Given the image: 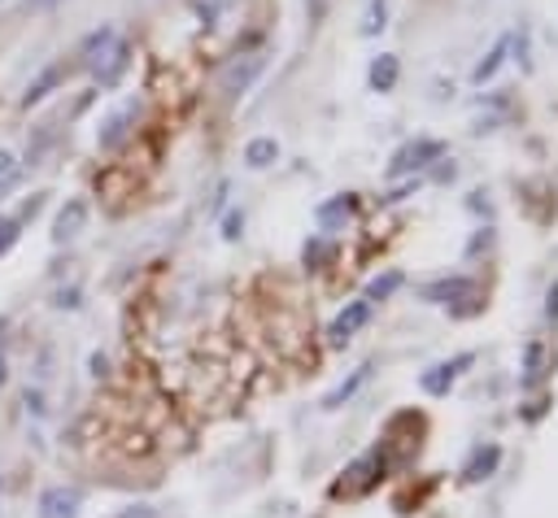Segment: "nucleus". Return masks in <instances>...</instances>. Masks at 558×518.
Listing matches in <instances>:
<instances>
[{
	"label": "nucleus",
	"mask_w": 558,
	"mask_h": 518,
	"mask_svg": "<svg viewBox=\"0 0 558 518\" xmlns=\"http://www.w3.org/2000/svg\"><path fill=\"white\" fill-rule=\"evenodd\" d=\"M392 83H397V57H375L371 61V87L375 91H392Z\"/></svg>",
	"instance_id": "nucleus-13"
},
{
	"label": "nucleus",
	"mask_w": 558,
	"mask_h": 518,
	"mask_svg": "<svg viewBox=\"0 0 558 518\" xmlns=\"http://www.w3.org/2000/svg\"><path fill=\"white\" fill-rule=\"evenodd\" d=\"M78 509H83V492L78 488L57 483V488L39 492V518H78Z\"/></svg>",
	"instance_id": "nucleus-4"
},
{
	"label": "nucleus",
	"mask_w": 558,
	"mask_h": 518,
	"mask_svg": "<svg viewBox=\"0 0 558 518\" xmlns=\"http://www.w3.org/2000/svg\"><path fill=\"white\" fill-rule=\"evenodd\" d=\"M379 466H384L379 448H375V453H366L362 461H353V466L344 470L349 479H340V483H336V496H357V492H366V488L375 483V474H371V470H379Z\"/></svg>",
	"instance_id": "nucleus-5"
},
{
	"label": "nucleus",
	"mask_w": 558,
	"mask_h": 518,
	"mask_svg": "<svg viewBox=\"0 0 558 518\" xmlns=\"http://www.w3.org/2000/svg\"><path fill=\"white\" fill-rule=\"evenodd\" d=\"M445 148L436 144V139H418V144H410V148H401L397 157H392V174H410V170H418V165H427L432 157H440Z\"/></svg>",
	"instance_id": "nucleus-8"
},
{
	"label": "nucleus",
	"mask_w": 558,
	"mask_h": 518,
	"mask_svg": "<svg viewBox=\"0 0 558 518\" xmlns=\"http://www.w3.org/2000/svg\"><path fill=\"white\" fill-rule=\"evenodd\" d=\"M262 65H266V57H262V52H244L240 61H231V65L218 74V91H222L227 100H235L240 91H248V83L262 74Z\"/></svg>",
	"instance_id": "nucleus-3"
},
{
	"label": "nucleus",
	"mask_w": 558,
	"mask_h": 518,
	"mask_svg": "<svg viewBox=\"0 0 558 518\" xmlns=\"http://www.w3.org/2000/svg\"><path fill=\"white\" fill-rule=\"evenodd\" d=\"M471 366V353H462V357H453V361H440V366H432L418 383H423V392H432V396H445L449 387H453V379L462 374Z\"/></svg>",
	"instance_id": "nucleus-7"
},
{
	"label": "nucleus",
	"mask_w": 558,
	"mask_h": 518,
	"mask_svg": "<svg viewBox=\"0 0 558 518\" xmlns=\"http://www.w3.org/2000/svg\"><path fill=\"white\" fill-rule=\"evenodd\" d=\"M349 213H353V200H349V196H336V200L318 205V226H323V231H336V226L349 222Z\"/></svg>",
	"instance_id": "nucleus-12"
},
{
	"label": "nucleus",
	"mask_w": 558,
	"mask_h": 518,
	"mask_svg": "<svg viewBox=\"0 0 558 518\" xmlns=\"http://www.w3.org/2000/svg\"><path fill=\"white\" fill-rule=\"evenodd\" d=\"M275 157H279V144H275V139H266V135H262V139H248V144H244V161H248L253 170L270 165Z\"/></svg>",
	"instance_id": "nucleus-14"
},
{
	"label": "nucleus",
	"mask_w": 558,
	"mask_h": 518,
	"mask_svg": "<svg viewBox=\"0 0 558 518\" xmlns=\"http://www.w3.org/2000/svg\"><path fill=\"white\" fill-rule=\"evenodd\" d=\"M371 313H375V300L371 296H357V300H349L336 318H331V326H327V340L340 348V344H349L366 322H371Z\"/></svg>",
	"instance_id": "nucleus-2"
},
{
	"label": "nucleus",
	"mask_w": 558,
	"mask_h": 518,
	"mask_svg": "<svg viewBox=\"0 0 558 518\" xmlns=\"http://www.w3.org/2000/svg\"><path fill=\"white\" fill-rule=\"evenodd\" d=\"M384 26V0H371V13H366V22H362V35H375Z\"/></svg>",
	"instance_id": "nucleus-19"
},
{
	"label": "nucleus",
	"mask_w": 558,
	"mask_h": 518,
	"mask_svg": "<svg viewBox=\"0 0 558 518\" xmlns=\"http://www.w3.org/2000/svg\"><path fill=\"white\" fill-rule=\"evenodd\" d=\"M26 4H35V9H39V4H52V0H26Z\"/></svg>",
	"instance_id": "nucleus-24"
},
{
	"label": "nucleus",
	"mask_w": 558,
	"mask_h": 518,
	"mask_svg": "<svg viewBox=\"0 0 558 518\" xmlns=\"http://www.w3.org/2000/svg\"><path fill=\"white\" fill-rule=\"evenodd\" d=\"M501 48H506V44H497V48H493V57H488V61H484V65L475 70V78H480V83H484V78H488V74L497 70V61H501Z\"/></svg>",
	"instance_id": "nucleus-21"
},
{
	"label": "nucleus",
	"mask_w": 558,
	"mask_h": 518,
	"mask_svg": "<svg viewBox=\"0 0 558 518\" xmlns=\"http://www.w3.org/2000/svg\"><path fill=\"white\" fill-rule=\"evenodd\" d=\"M423 296L427 300H436V305H453V300H471L475 296V283L471 279H445V283H432V287H423Z\"/></svg>",
	"instance_id": "nucleus-10"
},
{
	"label": "nucleus",
	"mask_w": 558,
	"mask_h": 518,
	"mask_svg": "<svg viewBox=\"0 0 558 518\" xmlns=\"http://www.w3.org/2000/svg\"><path fill=\"white\" fill-rule=\"evenodd\" d=\"M78 61L92 70V78H96L100 87H113V83L122 78L126 61H131V44H126L113 26H100V30H92V35L83 39Z\"/></svg>",
	"instance_id": "nucleus-1"
},
{
	"label": "nucleus",
	"mask_w": 558,
	"mask_h": 518,
	"mask_svg": "<svg viewBox=\"0 0 558 518\" xmlns=\"http://www.w3.org/2000/svg\"><path fill=\"white\" fill-rule=\"evenodd\" d=\"M4 379H9V370H4V353H0V383H4Z\"/></svg>",
	"instance_id": "nucleus-23"
},
{
	"label": "nucleus",
	"mask_w": 558,
	"mask_h": 518,
	"mask_svg": "<svg viewBox=\"0 0 558 518\" xmlns=\"http://www.w3.org/2000/svg\"><path fill=\"white\" fill-rule=\"evenodd\" d=\"M549 318H558V287L549 292Z\"/></svg>",
	"instance_id": "nucleus-22"
},
{
	"label": "nucleus",
	"mask_w": 558,
	"mask_h": 518,
	"mask_svg": "<svg viewBox=\"0 0 558 518\" xmlns=\"http://www.w3.org/2000/svg\"><path fill=\"white\" fill-rule=\"evenodd\" d=\"M61 78H65V65H61V61H52V65H44V70H39V74L31 78V87L22 91V109H31V104H39V100H44V96H48V91H52V87L61 83Z\"/></svg>",
	"instance_id": "nucleus-9"
},
{
	"label": "nucleus",
	"mask_w": 558,
	"mask_h": 518,
	"mask_svg": "<svg viewBox=\"0 0 558 518\" xmlns=\"http://www.w3.org/2000/svg\"><path fill=\"white\" fill-rule=\"evenodd\" d=\"M83 226H87V200H78V196H74V200H65V205L57 209L52 239H57V244H65V239H74Z\"/></svg>",
	"instance_id": "nucleus-6"
},
{
	"label": "nucleus",
	"mask_w": 558,
	"mask_h": 518,
	"mask_svg": "<svg viewBox=\"0 0 558 518\" xmlns=\"http://www.w3.org/2000/svg\"><path fill=\"white\" fill-rule=\"evenodd\" d=\"M541 357H545V348H541V344H527V366H523L527 374H523V383H536V379L545 374V370H541Z\"/></svg>",
	"instance_id": "nucleus-18"
},
{
	"label": "nucleus",
	"mask_w": 558,
	"mask_h": 518,
	"mask_svg": "<svg viewBox=\"0 0 558 518\" xmlns=\"http://www.w3.org/2000/svg\"><path fill=\"white\" fill-rule=\"evenodd\" d=\"M397 283H401V274L392 270V274H384V279H375V283L366 287V296H371V300H384L388 292H397Z\"/></svg>",
	"instance_id": "nucleus-17"
},
{
	"label": "nucleus",
	"mask_w": 558,
	"mask_h": 518,
	"mask_svg": "<svg viewBox=\"0 0 558 518\" xmlns=\"http://www.w3.org/2000/svg\"><path fill=\"white\" fill-rule=\"evenodd\" d=\"M17 235H22V218H0V257L17 244Z\"/></svg>",
	"instance_id": "nucleus-16"
},
{
	"label": "nucleus",
	"mask_w": 558,
	"mask_h": 518,
	"mask_svg": "<svg viewBox=\"0 0 558 518\" xmlns=\"http://www.w3.org/2000/svg\"><path fill=\"white\" fill-rule=\"evenodd\" d=\"M366 374H371V366H357V370H353V374H349V379H344L336 392H327V396H323V405H327V409H336L340 400H349V396H353V392L366 383Z\"/></svg>",
	"instance_id": "nucleus-15"
},
{
	"label": "nucleus",
	"mask_w": 558,
	"mask_h": 518,
	"mask_svg": "<svg viewBox=\"0 0 558 518\" xmlns=\"http://www.w3.org/2000/svg\"><path fill=\"white\" fill-rule=\"evenodd\" d=\"M13 178H17V161H13L9 148H0V187H9Z\"/></svg>",
	"instance_id": "nucleus-20"
},
{
	"label": "nucleus",
	"mask_w": 558,
	"mask_h": 518,
	"mask_svg": "<svg viewBox=\"0 0 558 518\" xmlns=\"http://www.w3.org/2000/svg\"><path fill=\"white\" fill-rule=\"evenodd\" d=\"M131 109H122V113H113V118H105V126H100V135H96V144L105 148V152H113V148H122V139H126V131H131Z\"/></svg>",
	"instance_id": "nucleus-11"
}]
</instances>
